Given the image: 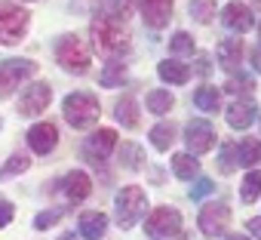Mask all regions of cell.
<instances>
[{"label": "cell", "instance_id": "1", "mask_svg": "<svg viewBox=\"0 0 261 240\" xmlns=\"http://www.w3.org/2000/svg\"><path fill=\"white\" fill-rule=\"evenodd\" d=\"M92 43H95V53L105 56V59H120L129 53L133 46V37H129V28L123 25L120 16L114 13H98L92 19Z\"/></svg>", "mask_w": 261, "mask_h": 240}, {"label": "cell", "instance_id": "2", "mask_svg": "<svg viewBox=\"0 0 261 240\" xmlns=\"http://www.w3.org/2000/svg\"><path fill=\"white\" fill-rule=\"evenodd\" d=\"M62 111H65V120L74 127V130H89L95 120H98V99L92 92H71L65 102H62Z\"/></svg>", "mask_w": 261, "mask_h": 240}, {"label": "cell", "instance_id": "3", "mask_svg": "<svg viewBox=\"0 0 261 240\" xmlns=\"http://www.w3.org/2000/svg\"><path fill=\"white\" fill-rule=\"evenodd\" d=\"M117 225L120 228H133L145 212H148V194L139 185H126L117 194Z\"/></svg>", "mask_w": 261, "mask_h": 240}, {"label": "cell", "instance_id": "4", "mask_svg": "<svg viewBox=\"0 0 261 240\" xmlns=\"http://www.w3.org/2000/svg\"><path fill=\"white\" fill-rule=\"evenodd\" d=\"M28 25H31V16L13 4V0H0V43H19L25 34H28Z\"/></svg>", "mask_w": 261, "mask_h": 240}, {"label": "cell", "instance_id": "5", "mask_svg": "<svg viewBox=\"0 0 261 240\" xmlns=\"http://www.w3.org/2000/svg\"><path fill=\"white\" fill-rule=\"evenodd\" d=\"M56 62H59L65 71H71V74H86L92 59H89L86 43H83L77 34H65V37H59V43H56Z\"/></svg>", "mask_w": 261, "mask_h": 240}, {"label": "cell", "instance_id": "6", "mask_svg": "<svg viewBox=\"0 0 261 240\" xmlns=\"http://www.w3.org/2000/svg\"><path fill=\"white\" fill-rule=\"evenodd\" d=\"M178 228H181V212L172 209V206H157V209L145 219V231H148V237H154V240L172 237Z\"/></svg>", "mask_w": 261, "mask_h": 240}, {"label": "cell", "instance_id": "7", "mask_svg": "<svg viewBox=\"0 0 261 240\" xmlns=\"http://www.w3.org/2000/svg\"><path fill=\"white\" fill-rule=\"evenodd\" d=\"M34 62L31 59H7V62H0V99H7L25 77L34 74Z\"/></svg>", "mask_w": 261, "mask_h": 240}, {"label": "cell", "instance_id": "8", "mask_svg": "<svg viewBox=\"0 0 261 240\" xmlns=\"http://www.w3.org/2000/svg\"><path fill=\"white\" fill-rule=\"evenodd\" d=\"M185 142H188V148H191V154L197 157V154H206V151H212V145H215V130H212V124H206V120H188V127H185Z\"/></svg>", "mask_w": 261, "mask_h": 240}, {"label": "cell", "instance_id": "9", "mask_svg": "<svg viewBox=\"0 0 261 240\" xmlns=\"http://www.w3.org/2000/svg\"><path fill=\"white\" fill-rule=\"evenodd\" d=\"M49 102H53V89H49V83L37 80V83H31V86L22 92V99H19V114H22V117H34V114L46 111Z\"/></svg>", "mask_w": 261, "mask_h": 240}, {"label": "cell", "instance_id": "10", "mask_svg": "<svg viewBox=\"0 0 261 240\" xmlns=\"http://www.w3.org/2000/svg\"><path fill=\"white\" fill-rule=\"evenodd\" d=\"M197 222H200V231H203V234L218 237V234H224V228L230 225V209H227L224 203H206Z\"/></svg>", "mask_w": 261, "mask_h": 240}, {"label": "cell", "instance_id": "11", "mask_svg": "<svg viewBox=\"0 0 261 240\" xmlns=\"http://www.w3.org/2000/svg\"><path fill=\"white\" fill-rule=\"evenodd\" d=\"M221 25L230 28V31H237V34H246V31L255 25V19H252V10H249L246 4L233 0V4H227V7L221 10Z\"/></svg>", "mask_w": 261, "mask_h": 240}, {"label": "cell", "instance_id": "12", "mask_svg": "<svg viewBox=\"0 0 261 240\" xmlns=\"http://www.w3.org/2000/svg\"><path fill=\"white\" fill-rule=\"evenodd\" d=\"M28 145L34 154H49L56 145H59V130L49 124V120H43V124H34L28 130Z\"/></svg>", "mask_w": 261, "mask_h": 240}, {"label": "cell", "instance_id": "13", "mask_svg": "<svg viewBox=\"0 0 261 240\" xmlns=\"http://www.w3.org/2000/svg\"><path fill=\"white\" fill-rule=\"evenodd\" d=\"M62 194H65L71 203L86 200V197L92 194V179H89L86 173H80V170H71V173L62 179Z\"/></svg>", "mask_w": 261, "mask_h": 240}, {"label": "cell", "instance_id": "14", "mask_svg": "<svg viewBox=\"0 0 261 240\" xmlns=\"http://www.w3.org/2000/svg\"><path fill=\"white\" fill-rule=\"evenodd\" d=\"M117 148V133L114 130H95L86 142V157H95V160H105L111 151Z\"/></svg>", "mask_w": 261, "mask_h": 240}, {"label": "cell", "instance_id": "15", "mask_svg": "<svg viewBox=\"0 0 261 240\" xmlns=\"http://www.w3.org/2000/svg\"><path fill=\"white\" fill-rule=\"evenodd\" d=\"M142 16L151 28H163L172 19V0H142Z\"/></svg>", "mask_w": 261, "mask_h": 240}, {"label": "cell", "instance_id": "16", "mask_svg": "<svg viewBox=\"0 0 261 240\" xmlns=\"http://www.w3.org/2000/svg\"><path fill=\"white\" fill-rule=\"evenodd\" d=\"M105 228H108L105 212H98V209L80 212V237H86V240H101V237H105Z\"/></svg>", "mask_w": 261, "mask_h": 240}, {"label": "cell", "instance_id": "17", "mask_svg": "<svg viewBox=\"0 0 261 240\" xmlns=\"http://www.w3.org/2000/svg\"><path fill=\"white\" fill-rule=\"evenodd\" d=\"M114 117H117V124H123L126 130H136V127H139V105H136V99L129 95V92H126L123 99H117Z\"/></svg>", "mask_w": 261, "mask_h": 240}, {"label": "cell", "instance_id": "18", "mask_svg": "<svg viewBox=\"0 0 261 240\" xmlns=\"http://www.w3.org/2000/svg\"><path fill=\"white\" fill-rule=\"evenodd\" d=\"M252 120H255V105H252L249 99L230 105V111H227V124H230L233 130H249Z\"/></svg>", "mask_w": 261, "mask_h": 240}, {"label": "cell", "instance_id": "19", "mask_svg": "<svg viewBox=\"0 0 261 240\" xmlns=\"http://www.w3.org/2000/svg\"><path fill=\"white\" fill-rule=\"evenodd\" d=\"M218 62H221V68H227V71H233L240 62H243V40H221L218 43Z\"/></svg>", "mask_w": 261, "mask_h": 240}, {"label": "cell", "instance_id": "20", "mask_svg": "<svg viewBox=\"0 0 261 240\" xmlns=\"http://www.w3.org/2000/svg\"><path fill=\"white\" fill-rule=\"evenodd\" d=\"M157 74H160L166 83H188V80H191V68L181 65L178 59H166V62H160V65H157Z\"/></svg>", "mask_w": 261, "mask_h": 240}, {"label": "cell", "instance_id": "21", "mask_svg": "<svg viewBox=\"0 0 261 240\" xmlns=\"http://www.w3.org/2000/svg\"><path fill=\"white\" fill-rule=\"evenodd\" d=\"M237 163H243V166L261 163V139H243L237 145Z\"/></svg>", "mask_w": 261, "mask_h": 240}, {"label": "cell", "instance_id": "22", "mask_svg": "<svg viewBox=\"0 0 261 240\" xmlns=\"http://www.w3.org/2000/svg\"><path fill=\"white\" fill-rule=\"evenodd\" d=\"M194 105L200 108V111H218L221 108V92L215 89V86H200L197 92H194Z\"/></svg>", "mask_w": 261, "mask_h": 240}, {"label": "cell", "instance_id": "23", "mask_svg": "<svg viewBox=\"0 0 261 240\" xmlns=\"http://www.w3.org/2000/svg\"><path fill=\"white\" fill-rule=\"evenodd\" d=\"M172 173L178 176V179H194L197 173H200V163H197V157L194 154H175L172 157Z\"/></svg>", "mask_w": 261, "mask_h": 240}, {"label": "cell", "instance_id": "24", "mask_svg": "<svg viewBox=\"0 0 261 240\" xmlns=\"http://www.w3.org/2000/svg\"><path fill=\"white\" fill-rule=\"evenodd\" d=\"M172 105H175V99L169 89H151L148 92V111L151 114H169Z\"/></svg>", "mask_w": 261, "mask_h": 240}, {"label": "cell", "instance_id": "25", "mask_svg": "<svg viewBox=\"0 0 261 240\" xmlns=\"http://www.w3.org/2000/svg\"><path fill=\"white\" fill-rule=\"evenodd\" d=\"M151 142H154L157 151H169V145L175 142V127L172 124H157L151 130Z\"/></svg>", "mask_w": 261, "mask_h": 240}, {"label": "cell", "instance_id": "26", "mask_svg": "<svg viewBox=\"0 0 261 240\" xmlns=\"http://www.w3.org/2000/svg\"><path fill=\"white\" fill-rule=\"evenodd\" d=\"M261 194V170H252L246 179H243V188H240V197L243 203H255Z\"/></svg>", "mask_w": 261, "mask_h": 240}, {"label": "cell", "instance_id": "27", "mask_svg": "<svg viewBox=\"0 0 261 240\" xmlns=\"http://www.w3.org/2000/svg\"><path fill=\"white\" fill-rule=\"evenodd\" d=\"M215 0H191V16L200 22V25H209L212 16H215Z\"/></svg>", "mask_w": 261, "mask_h": 240}, {"label": "cell", "instance_id": "28", "mask_svg": "<svg viewBox=\"0 0 261 240\" xmlns=\"http://www.w3.org/2000/svg\"><path fill=\"white\" fill-rule=\"evenodd\" d=\"M120 163H123L126 170H139V166L145 163V151L136 148V145H123V148H120Z\"/></svg>", "mask_w": 261, "mask_h": 240}, {"label": "cell", "instance_id": "29", "mask_svg": "<svg viewBox=\"0 0 261 240\" xmlns=\"http://www.w3.org/2000/svg\"><path fill=\"white\" fill-rule=\"evenodd\" d=\"M101 86H117V83H123L126 80V65H120V62H111V65H105V71H101Z\"/></svg>", "mask_w": 261, "mask_h": 240}, {"label": "cell", "instance_id": "30", "mask_svg": "<svg viewBox=\"0 0 261 240\" xmlns=\"http://www.w3.org/2000/svg\"><path fill=\"white\" fill-rule=\"evenodd\" d=\"M169 50H172V53H178V56L194 53V37H191L188 31H175V34H172V40H169Z\"/></svg>", "mask_w": 261, "mask_h": 240}, {"label": "cell", "instance_id": "31", "mask_svg": "<svg viewBox=\"0 0 261 240\" xmlns=\"http://www.w3.org/2000/svg\"><path fill=\"white\" fill-rule=\"evenodd\" d=\"M218 163H221V173L230 176V173L237 170V145L224 142V145H221V157H218Z\"/></svg>", "mask_w": 261, "mask_h": 240}, {"label": "cell", "instance_id": "32", "mask_svg": "<svg viewBox=\"0 0 261 240\" xmlns=\"http://www.w3.org/2000/svg\"><path fill=\"white\" fill-rule=\"evenodd\" d=\"M224 89H227V92H252V89H255V80H252L249 74H233Z\"/></svg>", "mask_w": 261, "mask_h": 240}, {"label": "cell", "instance_id": "33", "mask_svg": "<svg viewBox=\"0 0 261 240\" xmlns=\"http://www.w3.org/2000/svg\"><path fill=\"white\" fill-rule=\"evenodd\" d=\"M28 166H31V160H28L25 154H13V157L7 160V166L0 170V176H13V173H25Z\"/></svg>", "mask_w": 261, "mask_h": 240}, {"label": "cell", "instance_id": "34", "mask_svg": "<svg viewBox=\"0 0 261 240\" xmlns=\"http://www.w3.org/2000/svg\"><path fill=\"white\" fill-rule=\"evenodd\" d=\"M59 219H62V209H46V212H37L34 228H37V231H46V228H53Z\"/></svg>", "mask_w": 261, "mask_h": 240}, {"label": "cell", "instance_id": "35", "mask_svg": "<svg viewBox=\"0 0 261 240\" xmlns=\"http://www.w3.org/2000/svg\"><path fill=\"white\" fill-rule=\"evenodd\" d=\"M209 191H212V179H197V185L191 188V197L200 200V197H206Z\"/></svg>", "mask_w": 261, "mask_h": 240}, {"label": "cell", "instance_id": "36", "mask_svg": "<svg viewBox=\"0 0 261 240\" xmlns=\"http://www.w3.org/2000/svg\"><path fill=\"white\" fill-rule=\"evenodd\" d=\"M13 222V203L10 200H0V228H7Z\"/></svg>", "mask_w": 261, "mask_h": 240}, {"label": "cell", "instance_id": "37", "mask_svg": "<svg viewBox=\"0 0 261 240\" xmlns=\"http://www.w3.org/2000/svg\"><path fill=\"white\" fill-rule=\"evenodd\" d=\"M249 234L255 240H261V219H249Z\"/></svg>", "mask_w": 261, "mask_h": 240}, {"label": "cell", "instance_id": "38", "mask_svg": "<svg viewBox=\"0 0 261 240\" xmlns=\"http://www.w3.org/2000/svg\"><path fill=\"white\" fill-rule=\"evenodd\" d=\"M197 71H200V74L206 77V74L212 71V65H209V59H200V62H197Z\"/></svg>", "mask_w": 261, "mask_h": 240}, {"label": "cell", "instance_id": "39", "mask_svg": "<svg viewBox=\"0 0 261 240\" xmlns=\"http://www.w3.org/2000/svg\"><path fill=\"white\" fill-rule=\"evenodd\" d=\"M252 62H255V71H261V46L252 53Z\"/></svg>", "mask_w": 261, "mask_h": 240}, {"label": "cell", "instance_id": "40", "mask_svg": "<svg viewBox=\"0 0 261 240\" xmlns=\"http://www.w3.org/2000/svg\"><path fill=\"white\" fill-rule=\"evenodd\" d=\"M224 240H252V237H243V234H230V237H224Z\"/></svg>", "mask_w": 261, "mask_h": 240}, {"label": "cell", "instance_id": "41", "mask_svg": "<svg viewBox=\"0 0 261 240\" xmlns=\"http://www.w3.org/2000/svg\"><path fill=\"white\" fill-rule=\"evenodd\" d=\"M59 240H77V237H74V234H65V237H59Z\"/></svg>", "mask_w": 261, "mask_h": 240}, {"label": "cell", "instance_id": "42", "mask_svg": "<svg viewBox=\"0 0 261 240\" xmlns=\"http://www.w3.org/2000/svg\"><path fill=\"white\" fill-rule=\"evenodd\" d=\"M258 31H261V28H258Z\"/></svg>", "mask_w": 261, "mask_h": 240}]
</instances>
